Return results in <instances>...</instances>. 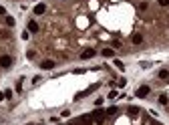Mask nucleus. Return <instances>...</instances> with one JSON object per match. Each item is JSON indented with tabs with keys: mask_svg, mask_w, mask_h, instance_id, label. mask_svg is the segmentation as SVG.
Segmentation results:
<instances>
[{
	"mask_svg": "<svg viewBox=\"0 0 169 125\" xmlns=\"http://www.w3.org/2000/svg\"><path fill=\"white\" fill-rule=\"evenodd\" d=\"M159 4L161 6H169V0H159Z\"/></svg>",
	"mask_w": 169,
	"mask_h": 125,
	"instance_id": "nucleus-17",
	"label": "nucleus"
},
{
	"mask_svg": "<svg viewBox=\"0 0 169 125\" xmlns=\"http://www.w3.org/2000/svg\"><path fill=\"white\" fill-rule=\"evenodd\" d=\"M159 103H161V105H165V103H167V97H165V95H161V97H159Z\"/></svg>",
	"mask_w": 169,
	"mask_h": 125,
	"instance_id": "nucleus-15",
	"label": "nucleus"
},
{
	"mask_svg": "<svg viewBox=\"0 0 169 125\" xmlns=\"http://www.w3.org/2000/svg\"><path fill=\"white\" fill-rule=\"evenodd\" d=\"M131 41L135 42V44H141V42H143V37H141V35H133V37H131Z\"/></svg>",
	"mask_w": 169,
	"mask_h": 125,
	"instance_id": "nucleus-9",
	"label": "nucleus"
},
{
	"mask_svg": "<svg viewBox=\"0 0 169 125\" xmlns=\"http://www.w3.org/2000/svg\"><path fill=\"white\" fill-rule=\"evenodd\" d=\"M81 57H83V59H93V57H95V48H84Z\"/></svg>",
	"mask_w": 169,
	"mask_h": 125,
	"instance_id": "nucleus-5",
	"label": "nucleus"
},
{
	"mask_svg": "<svg viewBox=\"0 0 169 125\" xmlns=\"http://www.w3.org/2000/svg\"><path fill=\"white\" fill-rule=\"evenodd\" d=\"M149 91H151V89H149L147 85H143V87H139V89H137V93H135V95L143 99V97H147V95H149Z\"/></svg>",
	"mask_w": 169,
	"mask_h": 125,
	"instance_id": "nucleus-3",
	"label": "nucleus"
},
{
	"mask_svg": "<svg viewBox=\"0 0 169 125\" xmlns=\"http://www.w3.org/2000/svg\"><path fill=\"white\" fill-rule=\"evenodd\" d=\"M28 30H30V32H36V30H38V24H36L34 20H30V22H28Z\"/></svg>",
	"mask_w": 169,
	"mask_h": 125,
	"instance_id": "nucleus-8",
	"label": "nucleus"
},
{
	"mask_svg": "<svg viewBox=\"0 0 169 125\" xmlns=\"http://www.w3.org/2000/svg\"><path fill=\"white\" fill-rule=\"evenodd\" d=\"M105 115H107V113L101 111V109H99V111H93V121H95V123H103V121H105Z\"/></svg>",
	"mask_w": 169,
	"mask_h": 125,
	"instance_id": "nucleus-1",
	"label": "nucleus"
},
{
	"mask_svg": "<svg viewBox=\"0 0 169 125\" xmlns=\"http://www.w3.org/2000/svg\"><path fill=\"white\" fill-rule=\"evenodd\" d=\"M167 77H169V71L161 69V71H159V79H167Z\"/></svg>",
	"mask_w": 169,
	"mask_h": 125,
	"instance_id": "nucleus-10",
	"label": "nucleus"
},
{
	"mask_svg": "<svg viewBox=\"0 0 169 125\" xmlns=\"http://www.w3.org/2000/svg\"><path fill=\"white\" fill-rule=\"evenodd\" d=\"M4 12H6V10H4V6H0V14H4Z\"/></svg>",
	"mask_w": 169,
	"mask_h": 125,
	"instance_id": "nucleus-18",
	"label": "nucleus"
},
{
	"mask_svg": "<svg viewBox=\"0 0 169 125\" xmlns=\"http://www.w3.org/2000/svg\"><path fill=\"white\" fill-rule=\"evenodd\" d=\"M105 113H107V115H115V113H117V107H109Z\"/></svg>",
	"mask_w": 169,
	"mask_h": 125,
	"instance_id": "nucleus-12",
	"label": "nucleus"
},
{
	"mask_svg": "<svg viewBox=\"0 0 169 125\" xmlns=\"http://www.w3.org/2000/svg\"><path fill=\"white\" fill-rule=\"evenodd\" d=\"M41 67L42 69H46V71H50V69H54V61H42Z\"/></svg>",
	"mask_w": 169,
	"mask_h": 125,
	"instance_id": "nucleus-6",
	"label": "nucleus"
},
{
	"mask_svg": "<svg viewBox=\"0 0 169 125\" xmlns=\"http://www.w3.org/2000/svg\"><path fill=\"white\" fill-rule=\"evenodd\" d=\"M115 67H117V69H119V71H123V69H125V65H123V63H121V61H115Z\"/></svg>",
	"mask_w": 169,
	"mask_h": 125,
	"instance_id": "nucleus-14",
	"label": "nucleus"
},
{
	"mask_svg": "<svg viewBox=\"0 0 169 125\" xmlns=\"http://www.w3.org/2000/svg\"><path fill=\"white\" fill-rule=\"evenodd\" d=\"M103 57H113V48H103Z\"/></svg>",
	"mask_w": 169,
	"mask_h": 125,
	"instance_id": "nucleus-11",
	"label": "nucleus"
},
{
	"mask_svg": "<svg viewBox=\"0 0 169 125\" xmlns=\"http://www.w3.org/2000/svg\"><path fill=\"white\" fill-rule=\"evenodd\" d=\"M91 123H93V115H83L79 119V125H91Z\"/></svg>",
	"mask_w": 169,
	"mask_h": 125,
	"instance_id": "nucleus-4",
	"label": "nucleus"
},
{
	"mask_svg": "<svg viewBox=\"0 0 169 125\" xmlns=\"http://www.w3.org/2000/svg\"><path fill=\"white\" fill-rule=\"evenodd\" d=\"M44 10H46L44 4H36V6H34V14H44Z\"/></svg>",
	"mask_w": 169,
	"mask_h": 125,
	"instance_id": "nucleus-7",
	"label": "nucleus"
},
{
	"mask_svg": "<svg viewBox=\"0 0 169 125\" xmlns=\"http://www.w3.org/2000/svg\"><path fill=\"white\" fill-rule=\"evenodd\" d=\"M6 24H8V26H14V18H12V16H6Z\"/></svg>",
	"mask_w": 169,
	"mask_h": 125,
	"instance_id": "nucleus-13",
	"label": "nucleus"
},
{
	"mask_svg": "<svg viewBox=\"0 0 169 125\" xmlns=\"http://www.w3.org/2000/svg\"><path fill=\"white\" fill-rule=\"evenodd\" d=\"M129 113H131V115H137V113H139V109H137V107H131V109H129Z\"/></svg>",
	"mask_w": 169,
	"mask_h": 125,
	"instance_id": "nucleus-16",
	"label": "nucleus"
},
{
	"mask_svg": "<svg viewBox=\"0 0 169 125\" xmlns=\"http://www.w3.org/2000/svg\"><path fill=\"white\" fill-rule=\"evenodd\" d=\"M12 65V57H8V55H4V57H0V67H4V69H8Z\"/></svg>",
	"mask_w": 169,
	"mask_h": 125,
	"instance_id": "nucleus-2",
	"label": "nucleus"
}]
</instances>
